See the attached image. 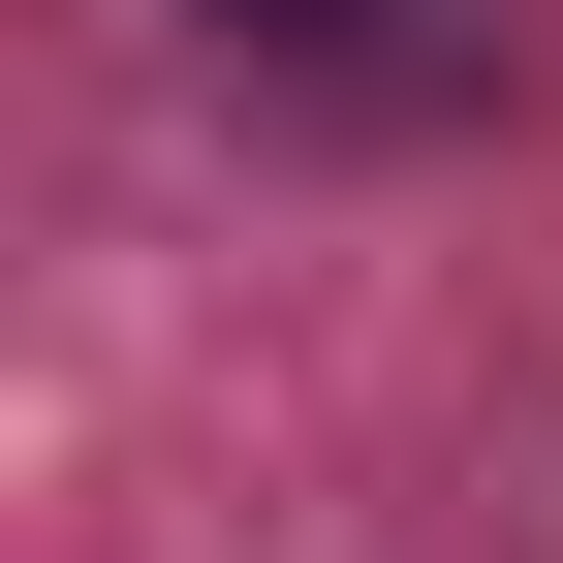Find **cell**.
Returning <instances> with one entry per match:
<instances>
[{
  "label": "cell",
  "mask_w": 563,
  "mask_h": 563,
  "mask_svg": "<svg viewBox=\"0 0 563 563\" xmlns=\"http://www.w3.org/2000/svg\"><path fill=\"white\" fill-rule=\"evenodd\" d=\"M220 32H376V0H220Z\"/></svg>",
  "instance_id": "1"
}]
</instances>
